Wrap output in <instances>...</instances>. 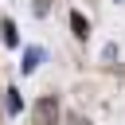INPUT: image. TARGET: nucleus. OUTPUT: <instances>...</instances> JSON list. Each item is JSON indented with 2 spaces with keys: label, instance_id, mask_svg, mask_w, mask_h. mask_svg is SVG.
Listing matches in <instances>:
<instances>
[{
  "label": "nucleus",
  "instance_id": "nucleus-4",
  "mask_svg": "<svg viewBox=\"0 0 125 125\" xmlns=\"http://www.w3.org/2000/svg\"><path fill=\"white\" fill-rule=\"evenodd\" d=\"M70 31H74L78 39H86V35H90V23H86V16H82V12H70Z\"/></svg>",
  "mask_w": 125,
  "mask_h": 125
},
{
  "label": "nucleus",
  "instance_id": "nucleus-2",
  "mask_svg": "<svg viewBox=\"0 0 125 125\" xmlns=\"http://www.w3.org/2000/svg\"><path fill=\"white\" fill-rule=\"evenodd\" d=\"M39 62H43V51H39V47H27V51H23V62H20V70H23V74H31Z\"/></svg>",
  "mask_w": 125,
  "mask_h": 125
},
{
  "label": "nucleus",
  "instance_id": "nucleus-3",
  "mask_svg": "<svg viewBox=\"0 0 125 125\" xmlns=\"http://www.w3.org/2000/svg\"><path fill=\"white\" fill-rule=\"evenodd\" d=\"M0 39H4V47H20V35H16L12 20H0Z\"/></svg>",
  "mask_w": 125,
  "mask_h": 125
},
{
  "label": "nucleus",
  "instance_id": "nucleus-1",
  "mask_svg": "<svg viewBox=\"0 0 125 125\" xmlns=\"http://www.w3.org/2000/svg\"><path fill=\"white\" fill-rule=\"evenodd\" d=\"M55 121H59V102L47 94V98L35 102V109H31V125H55Z\"/></svg>",
  "mask_w": 125,
  "mask_h": 125
},
{
  "label": "nucleus",
  "instance_id": "nucleus-5",
  "mask_svg": "<svg viewBox=\"0 0 125 125\" xmlns=\"http://www.w3.org/2000/svg\"><path fill=\"white\" fill-rule=\"evenodd\" d=\"M8 113H12V117L20 113V94H16V90H8Z\"/></svg>",
  "mask_w": 125,
  "mask_h": 125
}]
</instances>
